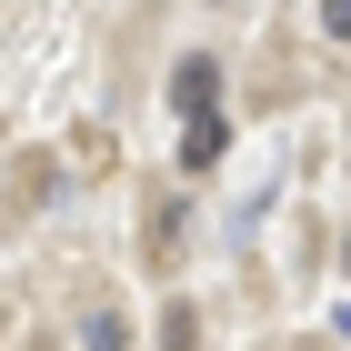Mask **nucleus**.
Instances as JSON below:
<instances>
[{"label":"nucleus","mask_w":351,"mask_h":351,"mask_svg":"<svg viewBox=\"0 0 351 351\" xmlns=\"http://www.w3.org/2000/svg\"><path fill=\"white\" fill-rule=\"evenodd\" d=\"M221 151H231L221 110H191V121H181V171H221Z\"/></svg>","instance_id":"obj_1"},{"label":"nucleus","mask_w":351,"mask_h":351,"mask_svg":"<svg viewBox=\"0 0 351 351\" xmlns=\"http://www.w3.org/2000/svg\"><path fill=\"white\" fill-rule=\"evenodd\" d=\"M81 351H131V322H121V311H90V322H81Z\"/></svg>","instance_id":"obj_3"},{"label":"nucleus","mask_w":351,"mask_h":351,"mask_svg":"<svg viewBox=\"0 0 351 351\" xmlns=\"http://www.w3.org/2000/svg\"><path fill=\"white\" fill-rule=\"evenodd\" d=\"M322 30H331V40H351V0H322Z\"/></svg>","instance_id":"obj_4"},{"label":"nucleus","mask_w":351,"mask_h":351,"mask_svg":"<svg viewBox=\"0 0 351 351\" xmlns=\"http://www.w3.org/2000/svg\"><path fill=\"white\" fill-rule=\"evenodd\" d=\"M171 101H181V121L191 110H221V60H181L171 71Z\"/></svg>","instance_id":"obj_2"}]
</instances>
